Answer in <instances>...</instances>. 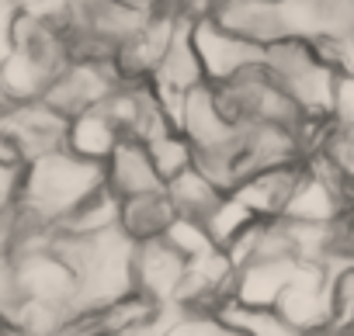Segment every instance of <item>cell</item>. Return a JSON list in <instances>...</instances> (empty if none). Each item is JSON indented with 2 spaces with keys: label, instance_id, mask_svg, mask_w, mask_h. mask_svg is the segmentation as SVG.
Segmentation results:
<instances>
[{
  "label": "cell",
  "instance_id": "4",
  "mask_svg": "<svg viewBox=\"0 0 354 336\" xmlns=\"http://www.w3.org/2000/svg\"><path fill=\"white\" fill-rule=\"evenodd\" d=\"M66 118L46 101H18L0 108V142L21 163L63 149Z\"/></svg>",
  "mask_w": 354,
  "mask_h": 336
},
{
  "label": "cell",
  "instance_id": "1",
  "mask_svg": "<svg viewBox=\"0 0 354 336\" xmlns=\"http://www.w3.org/2000/svg\"><path fill=\"white\" fill-rule=\"evenodd\" d=\"M101 188H104L101 166L73 156L63 146V149L46 152V156L21 166V188L15 198V215L21 222L56 229L66 215H73Z\"/></svg>",
  "mask_w": 354,
  "mask_h": 336
},
{
  "label": "cell",
  "instance_id": "18",
  "mask_svg": "<svg viewBox=\"0 0 354 336\" xmlns=\"http://www.w3.org/2000/svg\"><path fill=\"white\" fill-rule=\"evenodd\" d=\"M146 149H149V159H153L156 174L163 181H170L174 174H181V170H188V166H195V146L188 142V135L181 128H174V125H167L156 135H149Z\"/></svg>",
  "mask_w": 354,
  "mask_h": 336
},
{
  "label": "cell",
  "instance_id": "29",
  "mask_svg": "<svg viewBox=\"0 0 354 336\" xmlns=\"http://www.w3.org/2000/svg\"><path fill=\"white\" fill-rule=\"evenodd\" d=\"M0 108H4V97H0Z\"/></svg>",
  "mask_w": 354,
  "mask_h": 336
},
{
  "label": "cell",
  "instance_id": "27",
  "mask_svg": "<svg viewBox=\"0 0 354 336\" xmlns=\"http://www.w3.org/2000/svg\"><path fill=\"white\" fill-rule=\"evenodd\" d=\"M316 46L326 52V59L337 66V73L354 77V28H351L344 39H333V42H316Z\"/></svg>",
  "mask_w": 354,
  "mask_h": 336
},
{
  "label": "cell",
  "instance_id": "26",
  "mask_svg": "<svg viewBox=\"0 0 354 336\" xmlns=\"http://www.w3.org/2000/svg\"><path fill=\"white\" fill-rule=\"evenodd\" d=\"M333 239H337V267H354V205L337 219Z\"/></svg>",
  "mask_w": 354,
  "mask_h": 336
},
{
  "label": "cell",
  "instance_id": "15",
  "mask_svg": "<svg viewBox=\"0 0 354 336\" xmlns=\"http://www.w3.org/2000/svg\"><path fill=\"white\" fill-rule=\"evenodd\" d=\"M170 219H174V208H170V201H167L163 191L139 195V198H125L122 201V233L132 243L160 239Z\"/></svg>",
  "mask_w": 354,
  "mask_h": 336
},
{
  "label": "cell",
  "instance_id": "13",
  "mask_svg": "<svg viewBox=\"0 0 354 336\" xmlns=\"http://www.w3.org/2000/svg\"><path fill=\"white\" fill-rule=\"evenodd\" d=\"M299 166H271V170H257L250 177H243L233 191L247 201V208L257 215V219H281L285 212V201L292 195V184L299 177Z\"/></svg>",
  "mask_w": 354,
  "mask_h": 336
},
{
  "label": "cell",
  "instance_id": "9",
  "mask_svg": "<svg viewBox=\"0 0 354 336\" xmlns=\"http://www.w3.org/2000/svg\"><path fill=\"white\" fill-rule=\"evenodd\" d=\"M188 274V260L177 257L163 239H146L136 243L132 257V284L142 298H149L160 308H177V295H181Z\"/></svg>",
  "mask_w": 354,
  "mask_h": 336
},
{
  "label": "cell",
  "instance_id": "24",
  "mask_svg": "<svg viewBox=\"0 0 354 336\" xmlns=\"http://www.w3.org/2000/svg\"><path fill=\"white\" fill-rule=\"evenodd\" d=\"M21 8L18 0H0V63H4L15 46H18V28H21Z\"/></svg>",
  "mask_w": 354,
  "mask_h": 336
},
{
  "label": "cell",
  "instance_id": "23",
  "mask_svg": "<svg viewBox=\"0 0 354 336\" xmlns=\"http://www.w3.org/2000/svg\"><path fill=\"white\" fill-rule=\"evenodd\" d=\"M25 305V291L18 281V264L11 253H0V326L11 329Z\"/></svg>",
  "mask_w": 354,
  "mask_h": 336
},
{
  "label": "cell",
  "instance_id": "8",
  "mask_svg": "<svg viewBox=\"0 0 354 336\" xmlns=\"http://www.w3.org/2000/svg\"><path fill=\"white\" fill-rule=\"evenodd\" d=\"M274 312L313 336L330 333V267L323 264H295L288 288L281 291Z\"/></svg>",
  "mask_w": 354,
  "mask_h": 336
},
{
  "label": "cell",
  "instance_id": "6",
  "mask_svg": "<svg viewBox=\"0 0 354 336\" xmlns=\"http://www.w3.org/2000/svg\"><path fill=\"white\" fill-rule=\"evenodd\" d=\"M118 83H122V73L115 59H70L56 73L42 101L56 108L63 118H73L80 111L101 108Z\"/></svg>",
  "mask_w": 354,
  "mask_h": 336
},
{
  "label": "cell",
  "instance_id": "10",
  "mask_svg": "<svg viewBox=\"0 0 354 336\" xmlns=\"http://www.w3.org/2000/svg\"><path fill=\"white\" fill-rule=\"evenodd\" d=\"M101 170H104V188L122 201L163 191V177L156 174V166L149 159V149L139 139H122Z\"/></svg>",
  "mask_w": 354,
  "mask_h": 336
},
{
  "label": "cell",
  "instance_id": "25",
  "mask_svg": "<svg viewBox=\"0 0 354 336\" xmlns=\"http://www.w3.org/2000/svg\"><path fill=\"white\" fill-rule=\"evenodd\" d=\"M333 125L337 128H354V77L340 73L337 90H333Z\"/></svg>",
  "mask_w": 354,
  "mask_h": 336
},
{
  "label": "cell",
  "instance_id": "22",
  "mask_svg": "<svg viewBox=\"0 0 354 336\" xmlns=\"http://www.w3.org/2000/svg\"><path fill=\"white\" fill-rule=\"evenodd\" d=\"M330 333L354 336V267L330 270Z\"/></svg>",
  "mask_w": 354,
  "mask_h": 336
},
{
  "label": "cell",
  "instance_id": "17",
  "mask_svg": "<svg viewBox=\"0 0 354 336\" xmlns=\"http://www.w3.org/2000/svg\"><path fill=\"white\" fill-rule=\"evenodd\" d=\"M202 222H205V229H209V236L216 239L219 250H233L261 219L247 208V201L236 191H223V198L212 205V212Z\"/></svg>",
  "mask_w": 354,
  "mask_h": 336
},
{
  "label": "cell",
  "instance_id": "19",
  "mask_svg": "<svg viewBox=\"0 0 354 336\" xmlns=\"http://www.w3.org/2000/svg\"><path fill=\"white\" fill-rule=\"evenodd\" d=\"M219 315L230 322V329L236 336H313V333H302V329L288 326L274 308H243L236 302H226L219 308Z\"/></svg>",
  "mask_w": 354,
  "mask_h": 336
},
{
  "label": "cell",
  "instance_id": "21",
  "mask_svg": "<svg viewBox=\"0 0 354 336\" xmlns=\"http://www.w3.org/2000/svg\"><path fill=\"white\" fill-rule=\"evenodd\" d=\"M160 336H236L219 312L205 308H174Z\"/></svg>",
  "mask_w": 354,
  "mask_h": 336
},
{
  "label": "cell",
  "instance_id": "5",
  "mask_svg": "<svg viewBox=\"0 0 354 336\" xmlns=\"http://www.w3.org/2000/svg\"><path fill=\"white\" fill-rule=\"evenodd\" d=\"M188 32H192V46H195V56L202 63V77L209 87H226L230 80L261 66V59H264L261 46L233 35L216 18H198V21H192Z\"/></svg>",
  "mask_w": 354,
  "mask_h": 336
},
{
  "label": "cell",
  "instance_id": "3",
  "mask_svg": "<svg viewBox=\"0 0 354 336\" xmlns=\"http://www.w3.org/2000/svg\"><path fill=\"white\" fill-rule=\"evenodd\" d=\"M261 66L274 77V83L292 97L302 118L309 121H333V90H337V66L326 52L309 39H278L264 46Z\"/></svg>",
  "mask_w": 354,
  "mask_h": 336
},
{
  "label": "cell",
  "instance_id": "20",
  "mask_svg": "<svg viewBox=\"0 0 354 336\" xmlns=\"http://www.w3.org/2000/svg\"><path fill=\"white\" fill-rule=\"evenodd\" d=\"M160 239H163L177 257H181V260H188V264H195V260H202V257H209V253L219 250L216 239L209 236L205 222H202V219H188V215H174V219L167 222V229H163Z\"/></svg>",
  "mask_w": 354,
  "mask_h": 336
},
{
  "label": "cell",
  "instance_id": "11",
  "mask_svg": "<svg viewBox=\"0 0 354 336\" xmlns=\"http://www.w3.org/2000/svg\"><path fill=\"white\" fill-rule=\"evenodd\" d=\"M299 260H247L233 274V298L243 308H274Z\"/></svg>",
  "mask_w": 354,
  "mask_h": 336
},
{
  "label": "cell",
  "instance_id": "12",
  "mask_svg": "<svg viewBox=\"0 0 354 336\" xmlns=\"http://www.w3.org/2000/svg\"><path fill=\"white\" fill-rule=\"evenodd\" d=\"M118 142H122V132L108 118L104 108H91V111H80V115L66 118V139H63V146L73 156L87 159V163L104 166Z\"/></svg>",
  "mask_w": 354,
  "mask_h": 336
},
{
  "label": "cell",
  "instance_id": "7",
  "mask_svg": "<svg viewBox=\"0 0 354 336\" xmlns=\"http://www.w3.org/2000/svg\"><path fill=\"white\" fill-rule=\"evenodd\" d=\"M18 264V281L25 291V302H39L49 308H63L73 312L77 308V277L70 270V264L49 246H35V250H15L11 253Z\"/></svg>",
  "mask_w": 354,
  "mask_h": 336
},
{
  "label": "cell",
  "instance_id": "16",
  "mask_svg": "<svg viewBox=\"0 0 354 336\" xmlns=\"http://www.w3.org/2000/svg\"><path fill=\"white\" fill-rule=\"evenodd\" d=\"M111 229H122V198H115L108 188L94 191L73 215H66L56 226V233L66 236H101Z\"/></svg>",
  "mask_w": 354,
  "mask_h": 336
},
{
  "label": "cell",
  "instance_id": "14",
  "mask_svg": "<svg viewBox=\"0 0 354 336\" xmlns=\"http://www.w3.org/2000/svg\"><path fill=\"white\" fill-rule=\"evenodd\" d=\"M163 195L174 208V215H188V219H205L212 212V205L223 198V188H216L198 166L174 174L170 181H163Z\"/></svg>",
  "mask_w": 354,
  "mask_h": 336
},
{
  "label": "cell",
  "instance_id": "2",
  "mask_svg": "<svg viewBox=\"0 0 354 336\" xmlns=\"http://www.w3.org/2000/svg\"><path fill=\"white\" fill-rule=\"evenodd\" d=\"M53 250L70 264L77 277V308H104L115 298L136 291L132 284V257L136 243L122 233H101V236H53Z\"/></svg>",
  "mask_w": 354,
  "mask_h": 336
},
{
  "label": "cell",
  "instance_id": "28",
  "mask_svg": "<svg viewBox=\"0 0 354 336\" xmlns=\"http://www.w3.org/2000/svg\"><path fill=\"white\" fill-rule=\"evenodd\" d=\"M351 205H354V184H351Z\"/></svg>",
  "mask_w": 354,
  "mask_h": 336
}]
</instances>
